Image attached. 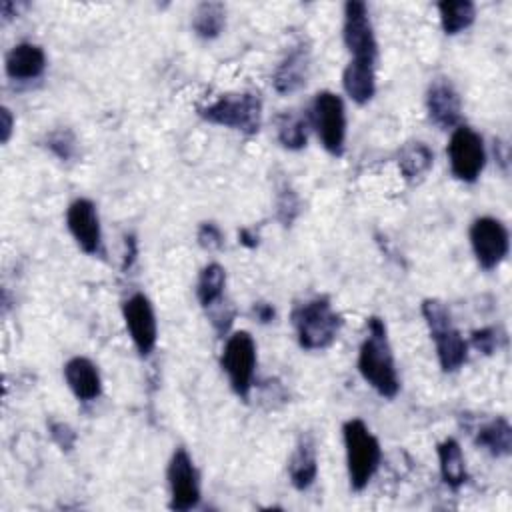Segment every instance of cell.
Returning <instances> with one entry per match:
<instances>
[{"label":"cell","instance_id":"6da1fadb","mask_svg":"<svg viewBox=\"0 0 512 512\" xmlns=\"http://www.w3.org/2000/svg\"><path fill=\"white\" fill-rule=\"evenodd\" d=\"M358 372L384 398H394L400 390L386 324L378 316L368 318V332L358 352Z\"/></svg>","mask_w":512,"mask_h":512},{"label":"cell","instance_id":"7a4b0ae2","mask_svg":"<svg viewBox=\"0 0 512 512\" xmlns=\"http://www.w3.org/2000/svg\"><path fill=\"white\" fill-rule=\"evenodd\" d=\"M292 326L298 336V344L306 350L328 348L342 326L340 314L332 308L328 296H314L294 306Z\"/></svg>","mask_w":512,"mask_h":512},{"label":"cell","instance_id":"3957f363","mask_svg":"<svg viewBox=\"0 0 512 512\" xmlns=\"http://www.w3.org/2000/svg\"><path fill=\"white\" fill-rule=\"evenodd\" d=\"M342 436H344V448H346V468H348L350 488L354 492H360L368 486V482L372 480V476L380 466V458H382L380 442L360 418L346 420L342 426Z\"/></svg>","mask_w":512,"mask_h":512},{"label":"cell","instance_id":"277c9868","mask_svg":"<svg viewBox=\"0 0 512 512\" xmlns=\"http://www.w3.org/2000/svg\"><path fill=\"white\" fill-rule=\"evenodd\" d=\"M422 316L436 344L440 368L444 372H456L468 358V344L456 330L448 306L438 298H426L422 302Z\"/></svg>","mask_w":512,"mask_h":512},{"label":"cell","instance_id":"5b68a950","mask_svg":"<svg viewBox=\"0 0 512 512\" xmlns=\"http://www.w3.org/2000/svg\"><path fill=\"white\" fill-rule=\"evenodd\" d=\"M206 122L256 134L262 124V100L256 92L226 94L198 110Z\"/></svg>","mask_w":512,"mask_h":512},{"label":"cell","instance_id":"8992f818","mask_svg":"<svg viewBox=\"0 0 512 512\" xmlns=\"http://www.w3.org/2000/svg\"><path fill=\"white\" fill-rule=\"evenodd\" d=\"M220 366L226 372L234 394L248 400L256 370V342L250 332L238 330L226 338L220 354Z\"/></svg>","mask_w":512,"mask_h":512},{"label":"cell","instance_id":"52a82bcc","mask_svg":"<svg viewBox=\"0 0 512 512\" xmlns=\"http://www.w3.org/2000/svg\"><path fill=\"white\" fill-rule=\"evenodd\" d=\"M310 120L324 150L332 156H342L346 142V110L342 98L330 90L318 92L312 100Z\"/></svg>","mask_w":512,"mask_h":512},{"label":"cell","instance_id":"ba28073f","mask_svg":"<svg viewBox=\"0 0 512 512\" xmlns=\"http://www.w3.org/2000/svg\"><path fill=\"white\" fill-rule=\"evenodd\" d=\"M448 162L452 174L462 182H476L486 166V148L482 136L470 126H456L448 148Z\"/></svg>","mask_w":512,"mask_h":512},{"label":"cell","instance_id":"9c48e42d","mask_svg":"<svg viewBox=\"0 0 512 512\" xmlns=\"http://www.w3.org/2000/svg\"><path fill=\"white\" fill-rule=\"evenodd\" d=\"M344 46L350 52L354 62H372L378 60V42L370 22L368 6L360 0H350L344 4V24H342Z\"/></svg>","mask_w":512,"mask_h":512},{"label":"cell","instance_id":"30bf717a","mask_svg":"<svg viewBox=\"0 0 512 512\" xmlns=\"http://www.w3.org/2000/svg\"><path fill=\"white\" fill-rule=\"evenodd\" d=\"M470 244L478 264L484 270H492L508 256L510 236L498 218L480 216L470 226Z\"/></svg>","mask_w":512,"mask_h":512},{"label":"cell","instance_id":"8fae6325","mask_svg":"<svg viewBox=\"0 0 512 512\" xmlns=\"http://www.w3.org/2000/svg\"><path fill=\"white\" fill-rule=\"evenodd\" d=\"M122 316L138 354L142 358L150 356L158 340V326H156V314L148 296L142 292L128 296L122 304Z\"/></svg>","mask_w":512,"mask_h":512},{"label":"cell","instance_id":"7c38bea8","mask_svg":"<svg viewBox=\"0 0 512 512\" xmlns=\"http://www.w3.org/2000/svg\"><path fill=\"white\" fill-rule=\"evenodd\" d=\"M168 488H170V508L172 510H190L200 502V482L194 462L186 448H176L166 470Z\"/></svg>","mask_w":512,"mask_h":512},{"label":"cell","instance_id":"4fadbf2b","mask_svg":"<svg viewBox=\"0 0 512 512\" xmlns=\"http://www.w3.org/2000/svg\"><path fill=\"white\" fill-rule=\"evenodd\" d=\"M66 226L78 248L86 254H98L102 248V228L96 204L88 198H76L66 210Z\"/></svg>","mask_w":512,"mask_h":512},{"label":"cell","instance_id":"5bb4252c","mask_svg":"<svg viewBox=\"0 0 512 512\" xmlns=\"http://www.w3.org/2000/svg\"><path fill=\"white\" fill-rule=\"evenodd\" d=\"M426 110L438 128H454L460 122L462 100L448 78H434L426 90Z\"/></svg>","mask_w":512,"mask_h":512},{"label":"cell","instance_id":"9a60e30c","mask_svg":"<svg viewBox=\"0 0 512 512\" xmlns=\"http://www.w3.org/2000/svg\"><path fill=\"white\" fill-rule=\"evenodd\" d=\"M310 76V48L304 42L294 44L278 64L272 84L280 94H292L306 86Z\"/></svg>","mask_w":512,"mask_h":512},{"label":"cell","instance_id":"2e32d148","mask_svg":"<svg viewBox=\"0 0 512 512\" xmlns=\"http://www.w3.org/2000/svg\"><path fill=\"white\" fill-rule=\"evenodd\" d=\"M64 378L80 402H92L102 394V378L98 366L84 356H74L64 364Z\"/></svg>","mask_w":512,"mask_h":512},{"label":"cell","instance_id":"e0dca14e","mask_svg":"<svg viewBox=\"0 0 512 512\" xmlns=\"http://www.w3.org/2000/svg\"><path fill=\"white\" fill-rule=\"evenodd\" d=\"M4 68L12 80H20V82L34 80L42 76L46 68V54L42 46L34 42H20L14 48H10V52L6 54Z\"/></svg>","mask_w":512,"mask_h":512},{"label":"cell","instance_id":"ac0fdd59","mask_svg":"<svg viewBox=\"0 0 512 512\" xmlns=\"http://www.w3.org/2000/svg\"><path fill=\"white\" fill-rule=\"evenodd\" d=\"M318 474V458H316V442L312 434H302L296 442V448L288 460V476L290 484L296 490H308Z\"/></svg>","mask_w":512,"mask_h":512},{"label":"cell","instance_id":"d6986e66","mask_svg":"<svg viewBox=\"0 0 512 512\" xmlns=\"http://www.w3.org/2000/svg\"><path fill=\"white\" fill-rule=\"evenodd\" d=\"M342 86L356 104H366L376 92V64L350 60L342 72Z\"/></svg>","mask_w":512,"mask_h":512},{"label":"cell","instance_id":"ffe728a7","mask_svg":"<svg viewBox=\"0 0 512 512\" xmlns=\"http://www.w3.org/2000/svg\"><path fill=\"white\" fill-rule=\"evenodd\" d=\"M474 442L490 456L504 458L512 452V426L504 416H496L476 428Z\"/></svg>","mask_w":512,"mask_h":512},{"label":"cell","instance_id":"44dd1931","mask_svg":"<svg viewBox=\"0 0 512 512\" xmlns=\"http://www.w3.org/2000/svg\"><path fill=\"white\" fill-rule=\"evenodd\" d=\"M434 164V152L420 140L406 142L398 152V168L406 182L422 180Z\"/></svg>","mask_w":512,"mask_h":512},{"label":"cell","instance_id":"7402d4cb","mask_svg":"<svg viewBox=\"0 0 512 512\" xmlns=\"http://www.w3.org/2000/svg\"><path fill=\"white\" fill-rule=\"evenodd\" d=\"M436 452H438L440 476H442L444 484L452 490H458L468 480L466 462H464V454H462L460 444L454 438H446L438 444Z\"/></svg>","mask_w":512,"mask_h":512},{"label":"cell","instance_id":"603a6c76","mask_svg":"<svg viewBox=\"0 0 512 512\" xmlns=\"http://www.w3.org/2000/svg\"><path fill=\"white\" fill-rule=\"evenodd\" d=\"M226 26V6L222 2H202L192 14V30L202 40H214Z\"/></svg>","mask_w":512,"mask_h":512},{"label":"cell","instance_id":"cb8c5ba5","mask_svg":"<svg viewBox=\"0 0 512 512\" xmlns=\"http://www.w3.org/2000/svg\"><path fill=\"white\" fill-rule=\"evenodd\" d=\"M224 288H226V270L218 262L206 264L200 270L198 282H196V296L200 306L208 310L210 306L220 302L224 296Z\"/></svg>","mask_w":512,"mask_h":512},{"label":"cell","instance_id":"d4e9b609","mask_svg":"<svg viewBox=\"0 0 512 512\" xmlns=\"http://www.w3.org/2000/svg\"><path fill=\"white\" fill-rule=\"evenodd\" d=\"M440 24L444 34L454 36L462 30L470 28L476 18V6L470 0H454V2H440L438 4Z\"/></svg>","mask_w":512,"mask_h":512},{"label":"cell","instance_id":"484cf974","mask_svg":"<svg viewBox=\"0 0 512 512\" xmlns=\"http://www.w3.org/2000/svg\"><path fill=\"white\" fill-rule=\"evenodd\" d=\"M306 118L294 110L290 112H282L276 118V136L278 142L286 148V150H300L306 146L308 140V132H306Z\"/></svg>","mask_w":512,"mask_h":512},{"label":"cell","instance_id":"4316f807","mask_svg":"<svg viewBox=\"0 0 512 512\" xmlns=\"http://www.w3.org/2000/svg\"><path fill=\"white\" fill-rule=\"evenodd\" d=\"M46 148L56 156L60 158L62 162H68L76 156V150H78V142H76V136L72 134V130L68 128H58V130H52L48 136H46Z\"/></svg>","mask_w":512,"mask_h":512},{"label":"cell","instance_id":"83f0119b","mask_svg":"<svg viewBox=\"0 0 512 512\" xmlns=\"http://www.w3.org/2000/svg\"><path fill=\"white\" fill-rule=\"evenodd\" d=\"M298 214H300L298 196L288 184H282L276 196V218L282 222V226H290Z\"/></svg>","mask_w":512,"mask_h":512},{"label":"cell","instance_id":"f1b7e54d","mask_svg":"<svg viewBox=\"0 0 512 512\" xmlns=\"http://www.w3.org/2000/svg\"><path fill=\"white\" fill-rule=\"evenodd\" d=\"M500 332L498 328H480V330H474L472 332V346L482 352V354H492L494 350H498L500 346Z\"/></svg>","mask_w":512,"mask_h":512},{"label":"cell","instance_id":"f546056e","mask_svg":"<svg viewBox=\"0 0 512 512\" xmlns=\"http://www.w3.org/2000/svg\"><path fill=\"white\" fill-rule=\"evenodd\" d=\"M196 240L204 250H220L224 246V234L214 222H202Z\"/></svg>","mask_w":512,"mask_h":512},{"label":"cell","instance_id":"4dcf8cb0","mask_svg":"<svg viewBox=\"0 0 512 512\" xmlns=\"http://www.w3.org/2000/svg\"><path fill=\"white\" fill-rule=\"evenodd\" d=\"M50 436L62 450H70L76 442L74 430L64 422H50Z\"/></svg>","mask_w":512,"mask_h":512},{"label":"cell","instance_id":"1f68e13d","mask_svg":"<svg viewBox=\"0 0 512 512\" xmlns=\"http://www.w3.org/2000/svg\"><path fill=\"white\" fill-rule=\"evenodd\" d=\"M252 312H254L256 320H258V322H262V324L272 322V320H274V314H276V312H274V306H272V304H266V302H258V304H254Z\"/></svg>","mask_w":512,"mask_h":512},{"label":"cell","instance_id":"d6a6232c","mask_svg":"<svg viewBox=\"0 0 512 512\" xmlns=\"http://www.w3.org/2000/svg\"><path fill=\"white\" fill-rule=\"evenodd\" d=\"M0 118H2V130H0V140L2 144H6L10 140V134H12V126H14V120H12V114L6 106H2L0 110Z\"/></svg>","mask_w":512,"mask_h":512},{"label":"cell","instance_id":"836d02e7","mask_svg":"<svg viewBox=\"0 0 512 512\" xmlns=\"http://www.w3.org/2000/svg\"><path fill=\"white\" fill-rule=\"evenodd\" d=\"M238 240H240V244H244L246 248L258 246V234H256L252 228H242V230L238 232Z\"/></svg>","mask_w":512,"mask_h":512},{"label":"cell","instance_id":"e575fe53","mask_svg":"<svg viewBox=\"0 0 512 512\" xmlns=\"http://www.w3.org/2000/svg\"><path fill=\"white\" fill-rule=\"evenodd\" d=\"M0 14H2L4 20L14 18V16L18 14V4H14V2H10V0H4V2L0 4Z\"/></svg>","mask_w":512,"mask_h":512}]
</instances>
